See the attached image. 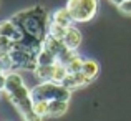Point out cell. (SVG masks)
Segmentation results:
<instances>
[{
    "label": "cell",
    "instance_id": "obj_17",
    "mask_svg": "<svg viewBox=\"0 0 131 121\" xmlns=\"http://www.w3.org/2000/svg\"><path fill=\"white\" fill-rule=\"evenodd\" d=\"M83 63H85V60H81V58L77 55V57H75L70 63H67L65 67H67L68 73H78V71H81V68H83Z\"/></svg>",
    "mask_w": 131,
    "mask_h": 121
},
{
    "label": "cell",
    "instance_id": "obj_18",
    "mask_svg": "<svg viewBox=\"0 0 131 121\" xmlns=\"http://www.w3.org/2000/svg\"><path fill=\"white\" fill-rule=\"evenodd\" d=\"M13 48H15V41L10 38V37H3V35H0V50L12 51Z\"/></svg>",
    "mask_w": 131,
    "mask_h": 121
},
{
    "label": "cell",
    "instance_id": "obj_9",
    "mask_svg": "<svg viewBox=\"0 0 131 121\" xmlns=\"http://www.w3.org/2000/svg\"><path fill=\"white\" fill-rule=\"evenodd\" d=\"M20 86H23V78L18 73H8L7 75V83H5V93H13L15 90H18Z\"/></svg>",
    "mask_w": 131,
    "mask_h": 121
},
{
    "label": "cell",
    "instance_id": "obj_19",
    "mask_svg": "<svg viewBox=\"0 0 131 121\" xmlns=\"http://www.w3.org/2000/svg\"><path fill=\"white\" fill-rule=\"evenodd\" d=\"M20 115H22L23 121H42L43 119L42 116H38L35 111H33V108L32 109H27V111H23V113H20Z\"/></svg>",
    "mask_w": 131,
    "mask_h": 121
},
{
    "label": "cell",
    "instance_id": "obj_7",
    "mask_svg": "<svg viewBox=\"0 0 131 121\" xmlns=\"http://www.w3.org/2000/svg\"><path fill=\"white\" fill-rule=\"evenodd\" d=\"M30 93H32V91H28V88L23 85V86H20L18 90H15L13 93H7V98L10 100V103H12L13 106H18L22 101L32 98V95H30Z\"/></svg>",
    "mask_w": 131,
    "mask_h": 121
},
{
    "label": "cell",
    "instance_id": "obj_2",
    "mask_svg": "<svg viewBox=\"0 0 131 121\" xmlns=\"http://www.w3.org/2000/svg\"><path fill=\"white\" fill-rule=\"evenodd\" d=\"M67 8L75 22H90L96 15L98 0H68Z\"/></svg>",
    "mask_w": 131,
    "mask_h": 121
},
{
    "label": "cell",
    "instance_id": "obj_16",
    "mask_svg": "<svg viewBox=\"0 0 131 121\" xmlns=\"http://www.w3.org/2000/svg\"><path fill=\"white\" fill-rule=\"evenodd\" d=\"M75 51H77V50H70V48H67V47H65V50H63V51H61V53L57 57L58 63H61V65L70 63V61L73 60L75 57H77V53H75Z\"/></svg>",
    "mask_w": 131,
    "mask_h": 121
},
{
    "label": "cell",
    "instance_id": "obj_1",
    "mask_svg": "<svg viewBox=\"0 0 131 121\" xmlns=\"http://www.w3.org/2000/svg\"><path fill=\"white\" fill-rule=\"evenodd\" d=\"M32 100L33 101H51V100H60V101H70L71 90L65 88L61 83L55 81H42L32 90Z\"/></svg>",
    "mask_w": 131,
    "mask_h": 121
},
{
    "label": "cell",
    "instance_id": "obj_22",
    "mask_svg": "<svg viewBox=\"0 0 131 121\" xmlns=\"http://www.w3.org/2000/svg\"><path fill=\"white\" fill-rule=\"evenodd\" d=\"M5 83H7V75H0V91L2 90H5Z\"/></svg>",
    "mask_w": 131,
    "mask_h": 121
},
{
    "label": "cell",
    "instance_id": "obj_4",
    "mask_svg": "<svg viewBox=\"0 0 131 121\" xmlns=\"http://www.w3.org/2000/svg\"><path fill=\"white\" fill-rule=\"evenodd\" d=\"M63 43H65V47L70 48V50H77L81 45V32L78 28H75V27H68L67 35H65V38H63Z\"/></svg>",
    "mask_w": 131,
    "mask_h": 121
},
{
    "label": "cell",
    "instance_id": "obj_11",
    "mask_svg": "<svg viewBox=\"0 0 131 121\" xmlns=\"http://www.w3.org/2000/svg\"><path fill=\"white\" fill-rule=\"evenodd\" d=\"M98 71H100V65L96 63L95 60H85L83 68H81V73H83L85 76H88L90 80H95Z\"/></svg>",
    "mask_w": 131,
    "mask_h": 121
},
{
    "label": "cell",
    "instance_id": "obj_12",
    "mask_svg": "<svg viewBox=\"0 0 131 121\" xmlns=\"http://www.w3.org/2000/svg\"><path fill=\"white\" fill-rule=\"evenodd\" d=\"M67 30L68 28H65V27L55 23L53 20H50V22H48V25H47V33H48V35H51V37H55V38H58V40H63L65 38Z\"/></svg>",
    "mask_w": 131,
    "mask_h": 121
},
{
    "label": "cell",
    "instance_id": "obj_5",
    "mask_svg": "<svg viewBox=\"0 0 131 121\" xmlns=\"http://www.w3.org/2000/svg\"><path fill=\"white\" fill-rule=\"evenodd\" d=\"M43 48L48 50V51H51L55 57H58V55L65 50V43H63V40H58V38H55V37H51V35L47 33V37L43 38Z\"/></svg>",
    "mask_w": 131,
    "mask_h": 121
},
{
    "label": "cell",
    "instance_id": "obj_21",
    "mask_svg": "<svg viewBox=\"0 0 131 121\" xmlns=\"http://www.w3.org/2000/svg\"><path fill=\"white\" fill-rule=\"evenodd\" d=\"M118 8H119V12L125 13V15H131V0H125Z\"/></svg>",
    "mask_w": 131,
    "mask_h": 121
},
{
    "label": "cell",
    "instance_id": "obj_10",
    "mask_svg": "<svg viewBox=\"0 0 131 121\" xmlns=\"http://www.w3.org/2000/svg\"><path fill=\"white\" fill-rule=\"evenodd\" d=\"M57 65V63H55ZM55 65H50V67H43V65H38L33 73H35L37 80L40 81H53V71H55Z\"/></svg>",
    "mask_w": 131,
    "mask_h": 121
},
{
    "label": "cell",
    "instance_id": "obj_23",
    "mask_svg": "<svg viewBox=\"0 0 131 121\" xmlns=\"http://www.w3.org/2000/svg\"><path fill=\"white\" fill-rule=\"evenodd\" d=\"M111 2H113V3H115V5H118V7H119V5H121V3H123V2H125V0H111Z\"/></svg>",
    "mask_w": 131,
    "mask_h": 121
},
{
    "label": "cell",
    "instance_id": "obj_15",
    "mask_svg": "<svg viewBox=\"0 0 131 121\" xmlns=\"http://www.w3.org/2000/svg\"><path fill=\"white\" fill-rule=\"evenodd\" d=\"M33 111L42 118H47L50 111V101H33Z\"/></svg>",
    "mask_w": 131,
    "mask_h": 121
},
{
    "label": "cell",
    "instance_id": "obj_24",
    "mask_svg": "<svg viewBox=\"0 0 131 121\" xmlns=\"http://www.w3.org/2000/svg\"><path fill=\"white\" fill-rule=\"evenodd\" d=\"M3 73V70H2V67H0V75H2Z\"/></svg>",
    "mask_w": 131,
    "mask_h": 121
},
{
    "label": "cell",
    "instance_id": "obj_3",
    "mask_svg": "<svg viewBox=\"0 0 131 121\" xmlns=\"http://www.w3.org/2000/svg\"><path fill=\"white\" fill-rule=\"evenodd\" d=\"M91 83V80H90L88 76H85L81 71H78V73H68L67 78H65L63 81H61V85L65 86V88L68 90H78V88H83V86H86Z\"/></svg>",
    "mask_w": 131,
    "mask_h": 121
},
{
    "label": "cell",
    "instance_id": "obj_6",
    "mask_svg": "<svg viewBox=\"0 0 131 121\" xmlns=\"http://www.w3.org/2000/svg\"><path fill=\"white\" fill-rule=\"evenodd\" d=\"M51 20H53L55 23H58V25L65 27V28H68V27H71V23L75 22L73 17H71V13L68 12V8L65 7V8H60L57 10V12L51 15Z\"/></svg>",
    "mask_w": 131,
    "mask_h": 121
},
{
    "label": "cell",
    "instance_id": "obj_13",
    "mask_svg": "<svg viewBox=\"0 0 131 121\" xmlns=\"http://www.w3.org/2000/svg\"><path fill=\"white\" fill-rule=\"evenodd\" d=\"M37 60H38V65H43V67H50V65H55V63H58V60H57V57H55L51 51H48V50H43L40 51L38 55H37Z\"/></svg>",
    "mask_w": 131,
    "mask_h": 121
},
{
    "label": "cell",
    "instance_id": "obj_20",
    "mask_svg": "<svg viewBox=\"0 0 131 121\" xmlns=\"http://www.w3.org/2000/svg\"><path fill=\"white\" fill-rule=\"evenodd\" d=\"M23 70H30V71H35L37 68H38V60H37V57H30L28 60L23 63Z\"/></svg>",
    "mask_w": 131,
    "mask_h": 121
},
{
    "label": "cell",
    "instance_id": "obj_8",
    "mask_svg": "<svg viewBox=\"0 0 131 121\" xmlns=\"http://www.w3.org/2000/svg\"><path fill=\"white\" fill-rule=\"evenodd\" d=\"M68 111V101H60V100H51L50 101V118H60Z\"/></svg>",
    "mask_w": 131,
    "mask_h": 121
},
{
    "label": "cell",
    "instance_id": "obj_14",
    "mask_svg": "<svg viewBox=\"0 0 131 121\" xmlns=\"http://www.w3.org/2000/svg\"><path fill=\"white\" fill-rule=\"evenodd\" d=\"M0 67H2L3 71H10L15 65H13V60L10 57V51L0 50Z\"/></svg>",
    "mask_w": 131,
    "mask_h": 121
}]
</instances>
